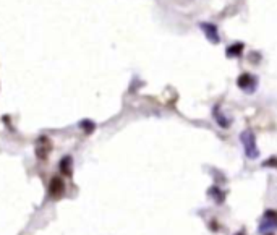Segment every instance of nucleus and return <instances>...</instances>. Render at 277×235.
Wrapping results in <instances>:
<instances>
[{"label":"nucleus","instance_id":"obj_1","mask_svg":"<svg viewBox=\"0 0 277 235\" xmlns=\"http://www.w3.org/2000/svg\"><path fill=\"white\" fill-rule=\"evenodd\" d=\"M240 143H242L245 156L248 159L260 157V148L256 145V137L251 130H243V132L240 133Z\"/></svg>","mask_w":277,"mask_h":235},{"label":"nucleus","instance_id":"obj_2","mask_svg":"<svg viewBox=\"0 0 277 235\" xmlns=\"http://www.w3.org/2000/svg\"><path fill=\"white\" fill-rule=\"evenodd\" d=\"M276 231H277V211L268 209V211L263 214L260 226H258V232L261 235H273V232Z\"/></svg>","mask_w":277,"mask_h":235},{"label":"nucleus","instance_id":"obj_3","mask_svg":"<svg viewBox=\"0 0 277 235\" xmlns=\"http://www.w3.org/2000/svg\"><path fill=\"white\" fill-rule=\"evenodd\" d=\"M67 191L65 187V180L62 177H52L51 178V183H49V198L54 201L60 200V198H64Z\"/></svg>","mask_w":277,"mask_h":235},{"label":"nucleus","instance_id":"obj_4","mask_svg":"<svg viewBox=\"0 0 277 235\" xmlns=\"http://www.w3.org/2000/svg\"><path fill=\"white\" fill-rule=\"evenodd\" d=\"M237 86L240 89H243L245 92H255L258 88V78L255 75H250V73H242L238 78H237Z\"/></svg>","mask_w":277,"mask_h":235},{"label":"nucleus","instance_id":"obj_5","mask_svg":"<svg viewBox=\"0 0 277 235\" xmlns=\"http://www.w3.org/2000/svg\"><path fill=\"white\" fill-rule=\"evenodd\" d=\"M51 151H52V141L47 137H39L38 141H36V148H34L36 157L39 160H46L49 157V154H51Z\"/></svg>","mask_w":277,"mask_h":235},{"label":"nucleus","instance_id":"obj_6","mask_svg":"<svg viewBox=\"0 0 277 235\" xmlns=\"http://www.w3.org/2000/svg\"><path fill=\"white\" fill-rule=\"evenodd\" d=\"M200 29L205 33L206 39L211 42V44H219L220 42V38H219V31H217V26L212 23H200Z\"/></svg>","mask_w":277,"mask_h":235},{"label":"nucleus","instance_id":"obj_7","mask_svg":"<svg viewBox=\"0 0 277 235\" xmlns=\"http://www.w3.org/2000/svg\"><path fill=\"white\" fill-rule=\"evenodd\" d=\"M59 169L65 177L73 175V157L71 156H64L59 162Z\"/></svg>","mask_w":277,"mask_h":235},{"label":"nucleus","instance_id":"obj_8","mask_svg":"<svg viewBox=\"0 0 277 235\" xmlns=\"http://www.w3.org/2000/svg\"><path fill=\"white\" fill-rule=\"evenodd\" d=\"M208 195L209 198H212L214 203H217V205H222L225 200V191H222L219 187H215V185L208 190Z\"/></svg>","mask_w":277,"mask_h":235},{"label":"nucleus","instance_id":"obj_9","mask_svg":"<svg viewBox=\"0 0 277 235\" xmlns=\"http://www.w3.org/2000/svg\"><path fill=\"white\" fill-rule=\"evenodd\" d=\"M243 42H235V44H232L227 47V51H225V55L227 57H240L243 52Z\"/></svg>","mask_w":277,"mask_h":235},{"label":"nucleus","instance_id":"obj_10","mask_svg":"<svg viewBox=\"0 0 277 235\" xmlns=\"http://www.w3.org/2000/svg\"><path fill=\"white\" fill-rule=\"evenodd\" d=\"M212 115H214L215 122H217L219 125L222 127V128H227V127L230 125V123H229V120H227L225 117H224V114L220 112V107H219V106H215V107L212 109Z\"/></svg>","mask_w":277,"mask_h":235},{"label":"nucleus","instance_id":"obj_11","mask_svg":"<svg viewBox=\"0 0 277 235\" xmlns=\"http://www.w3.org/2000/svg\"><path fill=\"white\" fill-rule=\"evenodd\" d=\"M263 167H274V169H277V157H271L268 160H264Z\"/></svg>","mask_w":277,"mask_h":235},{"label":"nucleus","instance_id":"obj_12","mask_svg":"<svg viewBox=\"0 0 277 235\" xmlns=\"http://www.w3.org/2000/svg\"><path fill=\"white\" fill-rule=\"evenodd\" d=\"M81 125H83V127H88V128H86V133H91L92 130H94V123H89V122H83Z\"/></svg>","mask_w":277,"mask_h":235}]
</instances>
